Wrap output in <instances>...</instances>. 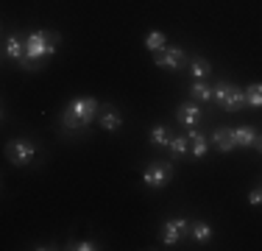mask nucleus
I'll use <instances>...</instances> for the list:
<instances>
[{
    "label": "nucleus",
    "mask_w": 262,
    "mask_h": 251,
    "mask_svg": "<svg viewBox=\"0 0 262 251\" xmlns=\"http://www.w3.org/2000/svg\"><path fill=\"white\" fill-rule=\"evenodd\" d=\"M3 53H6V59H17L23 65L26 61V39H20V36H6Z\"/></svg>",
    "instance_id": "6e6552de"
},
{
    "label": "nucleus",
    "mask_w": 262,
    "mask_h": 251,
    "mask_svg": "<svg viewBox=\"0 0 262 251\" xmlns=\"http://www.w3.org/2000/svg\"><path fill=\"white\" fill-rule=\"evenodd\" d=\"M190 73H192V78H195V81H201V78H207V75L212 73V67H209L207 59H192Z\"/></svg>",
    "instance_id": "f3484780"
},
{
    "label": "nucleus",
    "mask_w": 262,
    "mask_h": 251,
    "mask_svg": "<svg viewBox=\"0 0 262 251\" xmlns=\"http://www.w3.org/2000/svg\"><path fill=\"white\" fill-rule=\"evenodd\" d=\"M101 126H103L106 131H117L123 126V120H120V115H117L115 109H106L103 115H101Z\"/></svg>",
    "instance_id": "dca6fc26"
},
{
    "label": "nucleus",
    "mask_w": 262,
    "mask_h": 251,
    "mask_svg": "<svg viewBox=\"0 0 262 251\" xmlns=\"http://www.w3.org/2000/svg\"><path fill=\"white\" fill-rule=\"evenodd\" d=\"M190 235H192V240L207 243L209 237H212V229H209V223H201V221H198L195 226H192V232H190Z\"/></svg>",
    "instance_id": "6ab92c4d"
},
{
    "label": "nucleus",
    "mask_w": 262,
    "mask_h": 251,
    "mask_svg": "<svg viewBox=\"0 0 262 251\" xmlns=\"http://www.w3.org/2000/svg\"><path fill=\"white\" fill-rule=\"evenodd\" d=\"M248 204H262V190H251V196H248Z\"/></svg>",
    "instance_id": "412c9836"
},
{
    "label": "nucleus",
    "mask_w": 262,
    "mask_h": 251,
    "mask_svg": "<svg viewBox=\"0 0 262 251\" xmlns=\"http://www.w3.org/2000/svg\"><path fill=\"white\" fill-rule=\"evenodd\" d=\"M190 95H192V100H212V87H207L204 81H195Z\"/></svg>",
    "instance_id": "a211bd4d"
},
{
    "label": "nucleus",
    "mask_w": 262,
    "mask_h": 251,
    "mask_svg": "<svg viewBox=\"0 0 262 251\" xmlns=\"http://www.w3.org/2000/svg\"><path fill=\"white\" fill-rule=\"evenodd\" d=\"M157 65L165 67V70H179V67L184 65V50L179 48H165L157 53Z\"/></svg>",
    "instance_id": "0eeeda50"
},
{
    "label": "nucleus",
    "mask_w": 262,
    "mask_h": 251,
    "mask_svg": "<svg viewBox=\"0 0 262 251\" xmlns=\"http://www.w3.org/2000/svg\"><path fill=\"white\" fill-rule=\"evenodd\" d=\"M145 48H148V50H154V53H159V50H165V48H167V39H165V34H159V31H151V34L145 36Z\"/></svg>",
    "instance_id": "2eb2a0df"
},
{
    "label": "nucleus",
    "mask_w": 262,
    "mask_h": 251,
    "mask_svg": "<svg viewBox=\"0 0 262 251\" xmlns=\"http://www.w3.org/2000/svg\"><path fill=\"white\" fill-rule=\"evenodd\" d=\"M234 140H237V145H254L257 142V131L251 126H240V129H234Z\"/></svg>",
    "instance_id": "4468645a"
},
{
    "label": "nucleus",
    "mask_w": 262,
    "mask_h": 251,
    "mask_svg": "<svg viewBox=\"0 0 262 251\" xmlns=\"http://www.w3.org/2000/svg\"><path fill=\"white\" fill-rule=\"evenodd\" d=\"M179 120L184 126H190V129H195V123L201 120V109L195 103H182L179 106Z\"/></svg>",
    "instance_id": "9d476101"
},
{
    "label": "nucleus",
    "mask_w": 262,
    "mask_h": 251,
    "mask_svg": "<svg viewBox=\"0 0 262 251\" xmlns=\"http://www.w3.org/2000/svg\"><path fill=\"white\" fill-rule=\"evenodd\" d=\"M243 98H246V103L251 106V109H262V84H251L243 90Z\"/></svg>",
    "instance_id": "ddd939ff"
},
{
    "label": "nucleus",
    "mask_w": 262,
    "mask_h": 251,
    "mask_svg": "<svg viewBox=\"0 0 262 251\" xmlns=\"http://www.w3.org/2000/svg\"><path fill=\"white\" fill-rule=\"evenodd\" d=\"M184 232H187V221L184 218H173V221H167L165 229H162V243H165V246H176L184 237Z\"/></svg>",
    "instance_id": "423d86ee"
},
{
    "label": "nucleus",
    "mask_w": 262,
    "mask_h": 251,
    "mask_svg": "<svg viewBox=\"0 0 262 251\" xmlns=\"http://www.w3.org/2000/svg\"><path fill=\"white\" fill-rule=\"evenodd\" d=\"M254 145L259 148V154H262V137H257V142H254Z\"/></svg>",
    "instance_id": "5701e85b"
},
{
    "label": "nucleus",
    "mask_w": 262,
    "mask_h": 251,
    "mask_svg": "<svg viewBox=\"0 0 262 251\" xmlns=\"http://www.w3.org/2000/svg\"><path fill=\"white\" fill-rule=\"evenodd\" d=\"M98 115V100L95 98H76L64 106L61 112V123L67 129H84L86 123H92Z\"/></svg>",
    "instance_id": "f03ea898"
},
{
    "label": "nucleus",
    "mask_w": 262,
    "mask_h": 251,
    "mask_svg": "<svg viewBox=\"0 0 262 251\" xmlns=\"http://www.w3.org/2000/svg\"><path fill=\"white\" fill-rule=\"evenodd\" d=\"M212 100H217V103L223 106V109H240V103H246V98H243L240 87L229 84V81H217L215 87H212Z\"/></svg>",
    "instance_id": "7ed1b4c3"
},
{
    "label": "nucleus",
    "mask_w": 262,
    "mask_h": 251,
    "mask_svg": "<svg viewBox=\"0 0 262 251\" xmlns=\"http://www.w3.org/2000/svg\"><path fill=\"white\" fill-rule=\"evenodd\" d=\"M187 137H190V154L195 156V159H201V156L207 154V137L198 134L195 129H190V134H187Z\"/></svg>",
    "instance_id": "f8f14e48"
},
{
    "label": "nucleus",
    "mask_w": 262,
    "mask_h": 251,
    "mask_svg": "<svg viewBox=\"0 0 262 251\" xmlns=\"http://www.w3.org/2000/svg\"><path fill=\"white\" fill-rule=\"evenodd\" d=\"M56 45H59V34H53V31H31L26 36V61H23V67H34L39 59L51 56Z\"/></svg>",
    "instance_id": "f257e3e1"
},
{
    "label": "nucleus",
    "mask_w": 262,
    "mask_h": 251,
    "mask_svg": "<svg viewBox=\"0 0 262 251\" xmlns=\"http://www.w3.org/2000/svg\"><path fill=\"white\" fill-rule=\"evenodd\" d=\"M170 129H167L165 123H159V126H154L151 129V142L154 145H159V148H170Z\"/></svg>",
    "instance_id": "9b49d317"
},
{
    "label": "nucleus",
    "mask_w": 262,
    "mask_h": 251,
    "mask_svg": "<svg viewBox=\"0 0 262 251\" xmlns=\"http://www.w3.org/2000/svg\"><path fill=\"white\" fill-rule=\"evenodd\" d=\"M73 248H76V251H92V248H95V243H76V246H73Z\"/></svg>",
    "instance_id": "4be33fe9"
},
{
    "label": "nucleus",
    "mask_w": 262,
    "mask_h": 251,
    "mask_svg": "<svg viewBox=\"0 0 262 251\" xmlns=\"http://www.w3.org/2000/svg\"><path fill=\"white\" fill-rule=\"evenodd\" d=\"M170 179H173V168L167 165V162H154V165H148L145 173H142V181H145V187H154V190L165 187Z\"/></svg>",
    "instance_id": "20e7f679"
},
{
    "label": "nucleus",
    "mask_w": 262,
    "mask_h": 251,
    "mask_svg": "<svg viewBox=\"0 0 262 251\" xmlns=\"http://www.w3.org/2000/svg\"><path fill=\"white\" fill-rule=\"evenodd\" d=\"M6 156H9L11 165H28L36 156V148H34V142H28V140H11L9 145H6Z\"/></svg>",
    "instance_id": "39448f33"
},
{
    "label": "nucleus",
    "mask_w": 262,
    "mask_h": 251,
    "mask_svg": "<svg viewBox=\"0 0 262 251\" xmlns=\"http://www.w3.org/2000/svg\"><path fill=\"white\" fill-rule=\"evenodd\" d=\"M215 145L223 151V154H229V151H234L237 148V140H234V129H226V126H221V129L215 131Z\"/></svg>",
    "instance_id": "1a4fd4ad"
},
{
    "label": "nucleus",
    "mask_w": 262,
    "mask_h": 251,
    "mask_svg": "<svg viewBox=\"0 0 262 251\" xmlns=\"http://www.w3.org/2000/svg\"><path fill=\"white\" fill-rule=\"evenodd\" d=\"M170 151L179 156H184L187 151H190V137H176V140H170Z\"/></svg>",
    "instance_id": "aec40b11"
}]
</instances>
